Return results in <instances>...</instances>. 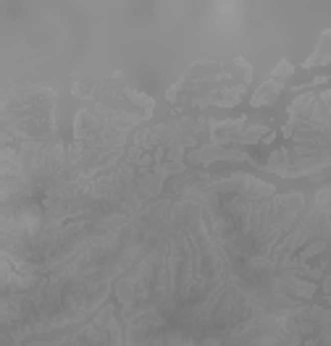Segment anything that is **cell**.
<instances>
[{"instance_id":"6da1fadb","label":"cell","mask_w":331,"mask_h":346,"mask_svg":"<svg viewBox=\"0 0 331 346\" xmlns=\"http://www.w3.org/2000/svg\"><path fill=\"white\" fill-rule=\"evenodd\" d=\"M279 92H281V84L271 79L268 84H263L260 90L255 92V97H252V105H255V108H260V105H266V103H274Z\"/></svg>"}]
</instances>
